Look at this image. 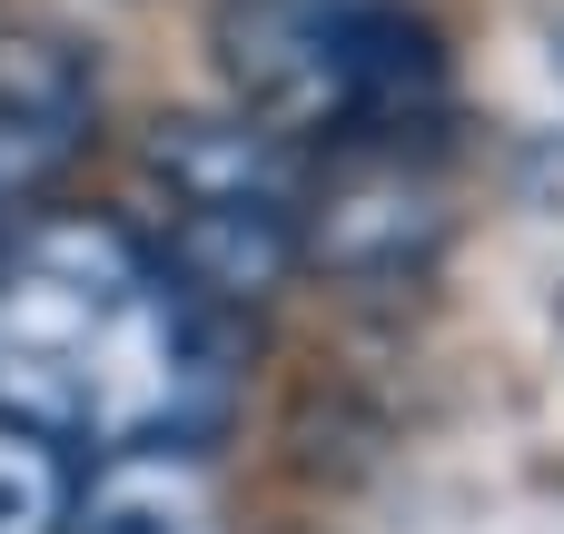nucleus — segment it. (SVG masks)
Instances as JSON below:
<instances>
[{"label": "nucleus", "instance_id": "obj_1", "mask_svg": "<svg viewBox=\"0 0 564 534\" xmlns=\"http://www.w3.org/2000/svg\"><path fill=\"white\" fill-rule=\"evenodd\" d=\"M228 406V327L109 218H30L0 248V416L40 436L188 446Z\"/></svg>", "mask_w": 564, "mask_h": 534}, {"label": "nucleus", "instance_id": "obj_2", "mask_svg": "<svg viewBox=\"0 0 564 534\" xmlns=\"http://www.w3.org/2000/svg\"><path fill=\"white\" fill-rule=\"evenodd\" d=\"M218 69L278 139H377L446 89L436 30L387 0H228Z\"/></svg>", "mask_w": 564, "mask_h": 534}, {"label": "nucleus", "instance_id": "obj_3", "mask_svg": "<svg viewBox=\"0 0 564 534\" xmlns=\"http://www.w3.org/2000/svg\"><path fill=\"white\" fill-rule=\"evenodd\" d=\"M99 119V69L59 30H0V228H30V208L69 178Z\"/></svg>", "mask_w": 564, "mask_h": 534}, {"label": "nucleus", "instance_id": "obj_4", "mask_svg": "<svg viewBox=\"0 0 564 534\" xmlns=\"http://www.w3.org/2000/svg\"><path fill=\"white\" fill-rule=\"evenodd\" d=\"M139 168L169 188V208H307V149L278 139L248 109H178L149 119Z\"/></svg>", "mask_w": 564, "mask_h": 534}, {"label": "nucleus", "instance_id": "obj_5", "mask_svg": "<svg viewBox=\"0 0 564 534\" xmlns=\"http://www.w3.org/2000/svg\"><path fill=\"white\" fill-rule=\"evenodd\" d=\"M159 268L208 317L268 307L307 277V208H169Z\"/></svg>", "mask_w": 564, "mask_h": 534}, {"label": "nucleus", "instance_id": "obj_6", "mask_svg": "<svg viewBox=\"0 0 564 534\" xmlns=\"http://www.w3.org/2000/svg\"><path fill=\"white\" fill-rule=\"evenodd\" d=\"M436 248H446V198L406 168H357L307 198V268L317 277L387 287V277H416Z\"/></svg>", "mask_w": 564, "mask_h": 534}, {"label": "nucleus", "instance_id": "obj_7", "mask_svg": "<svg viewBox=\"0 0 564 534\" xmlns=\"http://www.w3.org/2000/svg\"><path fill=\"white\" fill-rule=\"evenodd\" d=\"M69 534H228L218 525V476L188 446H109L79 476Z\"/></svg>", "mask_w": 564, "mask_h": 534}, {"label": "nucleus", "instance_id": "obj_8", "mask_svg": "<svg viewBox=\"0 0 564 534\" xmlns=\"http://www.w3.org/2000/svg\"><path fill=\"white\" fill-rule=\"evenodd\" d=\"M79 515V466L59 436L0 416V534H69Z\"/></svg>", "mask_w": 564, "mask_h": 534}, {"label": "nucleus", "instance_id": "obj_9", "mask_svg": "<svg viewBox=\"0 0 564 534\" xmlns=\"http://www.w3.org/2000/svg\"><path fill=\"white\" fill-rule=\"evenodd\" d=\"M555 50H564V30H555Z\"/></svg>", "mask_w": 564, "mask_h": 534}]
</instances>
